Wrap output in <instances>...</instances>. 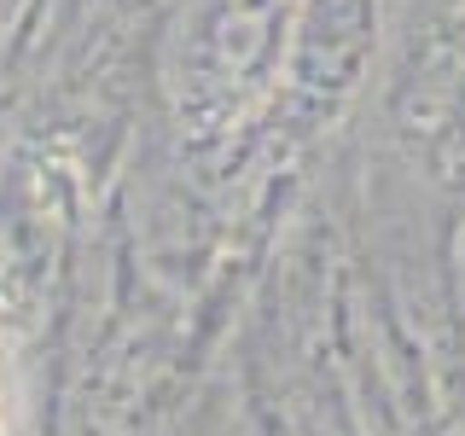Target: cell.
<instances>
[{"instance_id": "6da1fadb", "label": "cell", "mask_w": 465, "mask_h": 436, "mask_svg": "<svg viewBox=\"0 0 465 436\" xmlns=\"http://www.w3.org/2000/svg\"><path fill=\"white\" fill-rule=\"evenodd\" d=\"M0 436H6V349H0Z\"/></svg>"}]
</instances>
